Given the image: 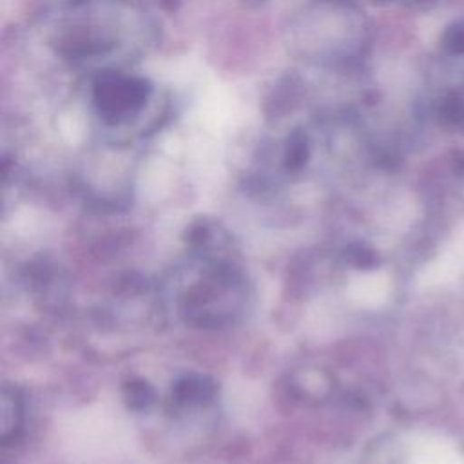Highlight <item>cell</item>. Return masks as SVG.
<instances>
[{
	"mask_svg": "<svg viewBox=\"0 0 464 464\" xmlns=\"http://www.w3.org/2000/svg\"><path fill=\"white\" fill-rule=\"evenodd\" d=\"M210 232L199 237V256L179 270L176 303L179 314L196 326H227L248 306V283L236 263L214 254Z\"/></svg>",
	"mask_w": 464,
	"mask_h": 464,
	"instance_id": "6da1fadb",
	"label": "cell"
},
{
	"mask_svg": "<svg viewBox=\"0 0 464 464\" xmlns=\"http://www.w3.org/2000/svg\"><path fill=\"white\" fill-rule=\"evenodd\" d=\"M176 401L183 406H203L216 397V386L207 377L187 375L174 388Z\"/></svg>",
	"mask_w": 464,
	"mask_h": 464,
	"instance_id": "7a4b0ae2",
	"label": "cell"
},
{
	"mask_svg": "<svg viewBox=\"0 0 464 464\" xmlns=\"http://www.w3.org/2000/svg\"><path fill=\"white\" fill-rule=\"evenodd\" d=\"M125 399L130 404V408L141 410L152 402L154 392L147 382H129L125 388Z\"/></svg>",
	"mask_w": 464,
	"mask_h": 464,
	"instance_id": "3957f363",
	"label": "cell"
}]
</instances>
